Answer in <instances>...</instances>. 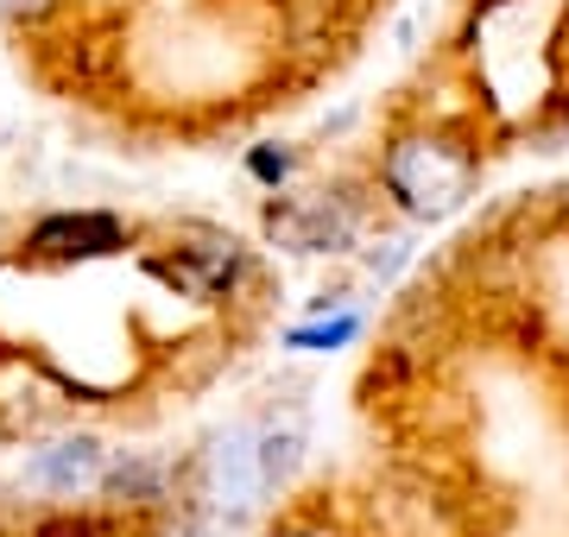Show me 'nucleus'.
Wrapping results in <instances>:
<instances>
[{
  "instance_id": "39448f33",
  "label": "nucleus",
  "mask_w": 569,
  "mask_h": 537,
  "mask_svg": "<svg viewBox=\"0 0 569 537\" xmlns=\"http://www.w3.org/2000/svg\"><path fill=\"white\" fill-rule=\"evenodd\" d=\"M361 335V316H329V323H298L284 335V348H305V354H336L342 342Z\"/></svg>"
},
{
  "instance_id": "6e6552de",
  "label": "nucleus",
  "mask_w": 569,
  "mask_h": 537,
  "mask_svg": "<svg viewBox=\"0 0 569 537\" xmlns=\"http://www.w3.org/2000/svg\"><path fill=\"white\" fill-rule=\"evenodd\" d=\"M247 171L266 178V184H284V178H291V152H279V145H253V152H247Z\"/></svg>"
},
{
  "instance_id": "20e7f679",
  "label": "nucleus",
  "mask_w": 569,
  "mask_h": 537,
  "mask_svg": "<svg viewBox=\"0 0 569 537\" xmlns=\"http://www.w3.org/2000/svg\"><path fill=\"white\" fill-rule=\"evenodd\" d=\"M102 475H108V449L96 436H58V443L32 449V462H26V480L39 494H58V499L102 494Z\"/></svg>"
},
{
  "instance_id": "f257e3e1",
  "label": "nucleus",
  "mask_w": 569,
  "mask_h": 537,
  "mask_svg": "<svg viewBox=\"0 0 569 537\" xmlns=\"http://www.w3.org/2000/svg\"><path fill=\"white\" fill-rule=\"evenodd\" d=\"M475 184H481V145L443 126H406L380 152V190L411 222H443L449 209L475 196Z\"/></svg>"
},
{
  "instance_id": "f03ea898",
  "label": "nucleus",
  "mask_w": 569,
  "mask_h": 537,
  "mask_svg": "<svg viewBox=\"0 0 569 537\" xmlns=\"http://www.w3.org/2000/svg\"><path fill=\"white\" fill-rule=\"evenodd\" d=\"M152 278L171 285L178 297H197V304H216L247 278V247L222 227H183V241L152 260Z\"/></svg>"
},
{
  "instance_id": "7ed1b4c3",
  "label": "nucleus",
  "mask_w": 569,
  "mask_h": 537,
  "mask_svg": "<svg viewBox=\"0 0 569 537\" xmlns=\"http://www.w3.org/2000/svg\"><path fill=\"white\" fill-rule=\"evenodd\" d=\"M127 247V222L102 215V209H77V215H44L26 234V253L44 266H77V260H108Z\"/></svg>"
},
{
  "instance_id": "1a4fd4ad",
  "label": "nucleus",
  "mask_w": 569,
  "mask_h": 537,
  "mask_svg": "<svg viewBox=\"0 0 569 537\" xmlns=\"http://www.w3.org/2000/svg\"><path fill=\"white\" fill-rule=\"evenodd\" d=\"M51 7H58V0H0V13H7V20H20V26L44 20V13H51Z\"/></svg>"
},
{
  "instance_id": "423d86ee",
  "label": "nucleus",
  "mask_w": 569,
  "mask_h": 537,
  "mask_svg": "<svg viewBox=\"0 0 569 537\" xmlns=\"http://www.w3.org/2000/svg\"><path fill=\"white\" fill-rule=\"evenodd\" d=\"M32 537H108V518L63 506V513H44L39 525H32Z\"/></svg>"
},
{
  "instance_id": "0eeeda50",
  "label": "nucleus",
  "mask_w": 569,
  "mask_h": 537,
  "mask_svg": "<svg viewBox=\"0 0 569 537\" xmlns=\"http://www.w3.org/2000/svg\"><path fill=\"white\" fill-rule=\"evenodd\" d=\"M266 537H348V531H342L329 513H291L284 525H272Z\"/></svg>"
}]
</instances>
